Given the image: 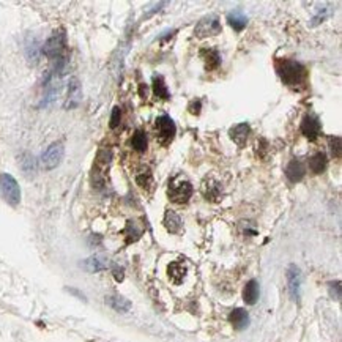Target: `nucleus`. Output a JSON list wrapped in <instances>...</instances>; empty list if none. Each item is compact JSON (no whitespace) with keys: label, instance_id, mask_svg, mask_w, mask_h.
<instances>
[{"label":"nucleus","instance_id":"1","mask_svg":"<svg viewBox=\"0 0 342 342\" xmlns=\"http://www.w3.org/2000/svg\"><path fill=\"white\" fill-rule=\"evenodd\" d=\"M276 70H278L281 80L289 87H298V86L305 84L306 76H308L306 68L302 63L290 60V59L279 60L276 63Z\"/></svg>","mask_w":342,"mask_h":342},{"label":"nucleus","instance_id":"2","mask_svg":"<svg viewBox=\"0 0 342 342\" xmlns=\"http://www.w3.org/2000/svg\"><path fill=\"white\" fill-rule=\"evenodd\" d=\"M65 51H66V35L63 30H57L54 32L43 46V54L51 59V60H59V59H63L66 57L65 56Z\"/></svg>","mask_w":342,"mask_h":342},{"label":"nucleus","instance_id":"3","mask_svg":"<svg viewBox=\"0 0 342 342\" xmlns=\"http://www.w3.org/2000/svg\"><path fill=\"white\" fill-rule=\"evenodd\" d=\"M0 196L11 207H16L21 202V188L18 180L10 174H0Z\"/></svg>","mask_w":342,"mask_h":342},{"label":"nucleus","instance_id":"4","mask_svg":"<svg viewBox=\"0 0 342 342\" xmlns=\"http://www.w3.org/2000/svg\"><path fill=\"white\" fill-rule=\"evenodd\" d=\"M155 126H156V141H158V144L162 145V147L169 145L174 141L175 133H177V126H175L174 120L169 115L164 114V115L156 118Z\"/></svg>","mask_w":342,"mask_h":342},{"label":"nucleus","instance_id":"5","mask_svg":"<svg viewBox=\"0 0 342 342\" xmlns=\"http://www.w3.org/2000/svg\"><path fill=\"white\" fill-rule=\"evenodd\" d=\"M223 32V27H221V21L216 15H208L202 18L196 29H194V35L197 38H207V36H216Z\"/></svg>","mask_w":342,"mask_h":342},{"label":"nucleus","instance_id":"6","mask_svg":"<svg viewBox=\"0 0 342 342\" xmlns=\"http://www.w3.org/2000/svg\"><path fill=\"white\" fill-rule=\"evenodd\" d=\"M65 155V147L62 142H52L45 152L41 155V164L46 170H52L57 166H60V162Z\"/></svg>","mask_w":342,"mask_h":342},{"label":"nucleus","instance_id":"7","mask_svg":"<svg viewBox=\"0 0 342 342\" xmlns=\"http://www.w3.org/2000/svg\"><path fill=\"white\" fill-rule=\"evenodd\" d=\"M193 191H194L193 185H191L188 180H182V182H177V183H169L167 196L174 203L183 205L191 199Z\"/></svg>","mask_w":342,"mask_h":342},{"label":"nucleus","instance_id":"8","mask_svg":"<svg viewBox=\"0 0 342 342\" xmlns=\"http://www.w3.org/2000/svg\"><path fill=\"white\" fill-rule=\"evenodd\" d=\"M287 284H289V293L293 302H300L302 296V271L296 265H290L287 268Z\"/></svg>","mask_w":342,"mask_h":342},{"label":"nucleus","instance_id":"9","mask_svg":"<svg viewBox=\"0 0 342 342\" xmlns=\"http://www.w3.org/2000/svg\"><path fill=\"white\" fill-rule=\"evenodd\" d=\"M82 101V86L80 80L77 77H71L70 82H68V93H66V100H65V109L71 111V109H76Z\"/></svg>","mask_w":342,"mask_h":342},{"label":"nucleus","instance_id":"10","mask_svg":"<svg viewBox=\"0 0 342 342\" xmlns=\"http://www.w3.org/2000/svg\"><path fill=\"white\" fill-rule=\"evenodd\" d=\"M322 133V123L316 115H306L302 121V134L309 141H316Z\"/></svg>","mask_w":342,"mask_h":342},{"label":"nucleus","instance_id":"11","mask_svg":"<svg viewBox=\"0 0 342 342\" xmlns=\"http://www.w3.org/2000/svg\"><path fill=\"white\" fill-rule=\"evenodd\" d=\"M306 175V167L300 159H292L285 167V177L289 179L290 183H298L305 179Z\"/></svg>","mask_w":342,"mask_h":342},{"label":"nucleus","instance_id":"12","mask_svg":"<svg viewBox=\"0 0 342 342\" xmlns=\"http://www.w3.org/2000/svg\"><path fill=\"white\" fill-rule=\"evenodd\" d=\"M249 134H251V126L248 125V123H238V125H235L234 128H230V131H229L230 139L234 141L238 147H244L246 145Z\"/></svg>","mask_w":342,"mask_h":342},{"label":"nucleus","instance_id":"13","mask_svg":"<svg viewBox=\"0 0 342 342\" xmlns=\"http://www.w3.org/2000/svg\"><path fill=\"white\" fill-rule=\"evenodd\" d=\"M202 193H203L205 199L210 200V202H220L223 199V188H221V185L218 182H215V180H211V179L203 182Z\"/></svg>","mask_w":342,"mask_h":342},{"label":"nucleus","instance_id":"14","mask_svg":"<svg viewBox=\"0 0 342 342\" xmlns=\"http://www.w3.org/2000/svg\"><path fill=\"white\" fill-rule=\"evenodd\" d=\"M80 267L89 273H98L106 270L109 267V262L104 255H92L90 259H86V261L80 264Z\"/></svg>","mask_w":342,"mask_h":342},{"label":"nucleus","instance_id":"15","mask_svg":"<svg viewBox=\"0 0 342 342\" xmlns=\"http://www.w3.org/2000/svg\"><path fill=\"white\" fill-rule=\"evenodd\" d=\"M164 227H166L167 232H170V234H180L182 227H183V223L180 220V216L177 215L175 211L167 210L166 215H164Z\"/></svg>","mask_w":342,"mask_h":342},{"label":"nucleus","instance_id":"16","mask_svg":"<svg viewBox=\"0 0 342 342\" xmlns=\"http://www.w3.org/2000/svg\"><path fill=\"white\" fill-rule=\"evenodd\" d=\"M229 320H230L232 325H234L235 330H244V328L248 326V323H249V316H248V312H246L244 309L237 308V309H234L230 312Z\"/></svg>","mask_w":342,"mask_h":342},{"label":"nucleus","instance_id":"17","mask_svg":"<svg viewBox=\"0 0 342 342\" xmlns=\"http://www.w3.org/2000/svg\"><path fill=\"white\" fill-rule=\"evenodd\" d=\"M200 57L205 62V66L207 70H216L218 66L221 65V56L216 49H202L200 51Z\"/></svg>","mask_w":342,"mask_h":342},{"label":"nucleus","instance_id":"18","mask_svg":"<svg viewBox=\"0 0 342 342\" xmlns=\"http://www.w3.org/2000/svg\"><path fill=\"white\" fill-rule=\"evenodd\" d=\"M167 275H169V279L174 282V284H182L185 276H186V267L185 264L182 262H172L167 268Z\"/></svg>","mask_w":342,"mask_h":342},{"label":"nucleus","instance_id":"19","mask_svg":"<svg viewBox=\"0 0 342 342\" xmlns=\"http://www.w3.org/2000/svg\"><path fill=\"white\" fill-rule=\"evenodd\" d=\"M19 166H21V170L27 175V177H33L35 172H36V159L33 158L32 153H22L19 156Z\"/></svg>","mask_w":342,"mask_h":342},{"label":"nucleus","instance_id":"20","mask_svg":"<svg viewBox=\"0 0 342 342\" xmlns=\"http://www.w3.org/2000/svg\"><path fill=\"white\" fill-rule=\"evenodd\" d=\"M227 22H229V25H230L235 32H241V30L244 29V27L248 25V18H246L240 10H235V11L229 13Z\"/></svg>","mask_w":342,"mask_h":342},{"label":"nucleus","instance_id":"21","mask_svg":"<svg viewBox=\"0 0 342 342\" xmlns=\"http://www.w3.org/2000/svg\"><path fill=\"white\" fill-rule=\"evenodd\" d=\"M106 303L117 312H128L131 309V302L120 295H109L106 296Z\"/></svg>","mask_w":342,"mask_h":342},{"label":"nucleus","instance_id":"22","mask_svg":"<svg viewBox=\"0 0 342 342\" xmlns=\"http://www.w3.org/2000/svg\"><path fill=\"white\" fill-rule=\"evenodd\" d=\"M243 300H244L246 305H255V302L259 300V284H257V281L251 279L248 284L244 285Z\"/></svg>","mask_w":342,"mask_h":342},{"label":"nucleus","instance_id":"23","mask_svg":"<svg viewBox=\"0 0 342 342\" xmlns=\"http://www.w3.org/2000/svg\"><path fill=\"white\" fill-rule=\"evenodd\" d=\"M326 166H328V159H326V155L323 152H317L309 159V169L314 174H322L326 169Z\"/></svg>","mask_w":342,"mask_h":342},{"label":"nucleus","instance_id":"24","mask_svg":"<svg viewBox=\"0 0 342 342\" xmlns=\"http://www.w3.org/2000/svg\"><path fill=\"white\" fill-rule=\"evenodd\" d=\"M147 145H148V141H147V134L144 130H138L131 138V147L136 150V152L139 153H144L147 150Z\"/></svg>","mask_w":342,"mask_h":342},{"label":"nucleus","instance_id":"25","mask_svg":"<svg viewBox=\"0 0 342 342\" xmlns=\"http://www.w3.org/2000/svg\"><path fill=\"white\" fill-rule=\"evenodd\" d=\"M153 93H155V97H158L161 100H169L170 98V93L167 90V86H166V82H164L162 76L153 77Z\"/></svg>","mask_w":342,"mask_h":342},{"label":"nucleus","instance_id":"26","mask_svg":"<svg viewBox=\"0 0 342 342\" xmlns=\"http://www.w3.org/2000/svg\"><path fill=\"white\" fill-rule=\"evenodd\" d=\"M136 183H138L141 188H144V189H147L150 185L153 183V177H152V172L150 170H144V172H141V174H138L136 175Z\"/></svg>","mask_w":342,"mask_h":342},{"label":"nucleus","instance_id":"27","mask_svg":"<svg viewBox=\"0 0 342 342\" xmlns=\"http://www.w3.org/2000/svg\"><path fill=\"white\" fill-rule=\"evenodd\" d=\"M330 13H331V11H330V8L323 7L322 10H319L317 15L312 18V22H311L309 25H311V27H316V25H319L320 22H323L328 16H330Z\"/></svg>","mask_w":342,"mask_h":342},{"label":"nucleus","instance_id":"28","mask_svg":"<svg viewBox=\"0 0 342 342\" xmlns=\"http://www.w3.org/2000/svg\"><path fill=\"white\" fill-rule=\"evenodd\" d=\"M120 120H121V111H120L118 106H115L112 109V114H111V121H109V126H111V130H115L120 125Z\"/></svg>","mask_w":342,"mask_h":342},{"label":"nucleus","instance_id":"29","mask_svg":"<svg viewBox=\"0 0 342 342\" xmlns=\"http://www.w3.org/2000/svg\"><path fill=\"white\" fill-rule=\"evenodd\" d=\"M330 148L334 158H340V138L336 136V138H330Z\"/></svg>","mask_w":342,"mask_h":342},{"label":"nucleus","instance_id":"30","mask_svg":"<svg viewBox=\"0 0 342 342\" xmlns=\"http://www.w3.org/2000/svg\"><path fill=\"white\" fill-rule=\"evenodd\" d=\"M330 295H331V298L336 300V302H339L340 300V281L330 282Z\"/></svg>","mask_w":342,"mask_h":342},{"label":"nucleus","instance_id":"31","mask_svg":"<svg viewBox=\"0 0 342 342\" xmlns=\"http://www.w3.org/2000/svg\"><path fill=\"white\" fill-rule=\"evenodd\" d=\"M200 107H202V103L197 100V101H193L189 106V112L194 114V115H199L200 114Z\"/></svg>","mask_w":342,"mask_h":342},{"label":"nucleus","instance_id":"32","mask_svg":"<svg viewBox=\"0 0 342 342\" xmlns=\"http://www.w3.org/2000/svg\"><path fill=\"white\" fill-rule=\"evenodd\" d=\"M114 278L120 282V281H123V276H125V271H123V268L121 267H118V265H114Z\"/></svg>","mask_w":342,"mask_h":342},{"label":"nucleus","instance_id":"33","mask_svg":"<svg viewBox=\"0 0 342 342\" xmlns=\"http://www.w3.org/2000/svg\"><path fill=\"white\" fill-rule=\"evenodd\" d=\"M139 95H141L142 100H147V97H148V89H147L145 84H141L139 86Z\"/></svg>","mask_w":342,"mask_h":342},{"label":"nucleus","instance_id":"34","mask_svg":"<svg viewBox=\"0 0 342 342\" xmlns=\"http://www.w3.org/2000/svg\"><path fill=\"white\" fill-rule=\"evenodd\" d=\"M68 292L73 293L74 296H79L80 300H84V302H86V295H84V293H80L79 290H74V289H71V287H70V289H68Z\"/></svg>","mask_w":342,"mask_h":342}]
</instances>
